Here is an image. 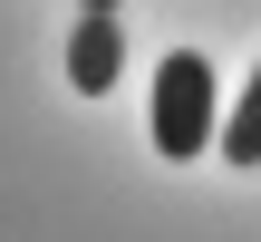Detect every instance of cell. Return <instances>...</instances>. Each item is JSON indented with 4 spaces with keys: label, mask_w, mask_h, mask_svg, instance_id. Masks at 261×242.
Here are the masks:
<instances>
[{
    "label": "cell",
    "mask_w": 261,
    "mask_h": 242,
    "mask_svg": "<svg viewBox=\"0 0 261 242\" xmlns=\"http://www.w3.org/2000/svg\"><path fill=\"white\" fill-rule=\"evenodd\" d=\"M213 155H223V165H242V175H261V68H252V87L223 107V126H213Z\"/></svg>",
    "instance_id": "cell-3"
},
{
    "label": "cell",
    "mask_w": 261,
    "mask_h": 242,
    "mask_svg": "<svg viewBox=\"0 0 261 242\" xmlns=\"http://www.w3.org/2000/svg\"><path fill=\"white\" fill-rule=\"evenodd\" d=\"M87 10H116V0H87Z\"/></svg>",
    "instance_id": "cell-4"
},
{
    "label": "cell",
    "mask_w": 261,
    "mask_h": 242,
    "mask_svg": "<svg viewBox=\"0 0 261 242\" xmlns=\"http://www.w3.org/2000/svg\"><path fill=\"white\" fill-rule=\"evenodd\" d=\"M213 126H223L213 49H174V58L155 68V155H165V165H194V155H213Z\"/></svg>",
    "instance_id": "cell-1"
},
{
    "label": "cell",
    "mask_w": 261,
    "mask_h": 242,
    "mask_svg": "<svg viewBox=\"0 0 261 242\" xmlns=\"http://www.w3.org/2000/svg\"><path fill=\"white\" fill-rule=\"evenodd\" d=\"M126 78V29H116V10H77V29H68V87L77 97H107Z\"/></svg>",
    "instance_id": "cell-2"
}]
</instances>
